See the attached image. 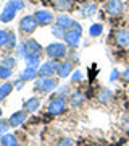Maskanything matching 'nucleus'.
Returning <instances> with one entry per match:
<instances>
[{
    "mask_svg": "<svg viewBox=\"0 0 129 146\" xmlns=\"http://www.w3.org/2000/svg\"><path fill=\"white\" fill-rule=\"evenodd\" d=\"M24 8V2L23 0H8L7 5L3 7V10L0 13V21L2 23H10L16 16V11Z\"/></svg>",
    "mask_w": 129,
    "mask_h": 146,
    "instance_id": "obj_1",
    "label": "nucleus"
},
{
    "mask_svg": "<svg viewBox=\"0 0 129 146\" xmlns=\"http://www.w3.org/2000/svg\"><path fill=\"white\" fill-rule=\"evenodd\" d=\"M44 54H47L48 58L60 60V58H65L68 55V46L63 42H52L47 47H44Z\"/></svg>",
    "mask_w": 129,
    "mask_h": 146,
    "instance_id": "obj_2",
    "label": "nucleus"
},
{
    "mask_svg": "<svg viewBox=\"0 0 129 146\" xmlns=\"http://www.w3.org/2000/svg\"><path fill=\"white\" fill-rule=\"evenodd\" d=\"M81 34H83V28H81V25H79V23H76V25H74V28L66 29V31H65V36H63L65 44H66L68 47H71V49L79 47V44H81Z\"/></svg>",
    "mask_w": 129,
    "mask_h": 146,
    "instance_id": "obj_3",
    "label": "nucleus"
},
{
    "mask_svg": "<svg viewBox=\"0 0 129 146\" xmlns=\"http://www.w3.org/2000/svg\"><path fill=\"white\" fill-rule=\"evenodd\" d=\"M58 86V80L50 76V78H39L36 80L34 83V91L36 93H41V94H45V93H50Z\"/></svg>",
    "mask_w": 129,
    "mask_h": 146,
    "instance_id": "obj_4",
    "label": "nucleus"
},
{
    "mask_svg": "<svg viewBox=\"0 0 129 146\" xmlns=\"http://www.w3.org/2000/svg\"><path fill=\"white\" fill-rule=\"evenodd\" d=\"M23 44H24V58L42 57V54H44V47H42L36 39H26Z\"/></svg>",
    "mask_w": 129,
    "mask_h": 146,
    "instance_id": "obj_5",
    "label": "nucleus"
},
{
    "mask_svg": "<svg viewBox=\"0 0 129 146\" xmlns=\"http://www.w3.org/2000/svg\"><path fill=\"white\" fill-rule=\"evenodd\" d=\"M66 99L62 98V96H55L52 98L50 102H48V112L52 115H62L65 110H66Z\"/></svg>",
    "mask_w": 129,
    "mask_h": 146,
    "instance_id": "obj_6",
    "label": "nucleus"
},
{
    "mask_svg": "<svg viewBox=\"0 0 129 146\" xmlns=\"http://www.w3.org/2000/svg\"><path fill=\"white\" fill-rule=\"evenodd\" d=\"M57 67H58V62L53 60V58L41 63V67H39V78H50V76H53L57 73Z\"/></svg>",
    "mask_w": 129,
    "mask_h": 146,
    "instance_id": "obj_7",
    "label": "nucleus"
},
{
    "mask_svg": "<svg viewBox=\"0 0 129 146\" xmlns=\"http://www.w3.org/2000/svg\"><path fill=\"white\" fill-rule=\"evenodd\" d=\"M37 21L36 18H34V15H26L21 18L20 21V31L23 33V34H31V33H34L37 29Z\"/></svg>",
    "mask_w": 129,
    "mask_h": 146,
    "instance_id": "obj_8",
    "label": "nucleus"
},
{
    "mask_svg": "<svg viewBox=\"0 0 129 146\" xmlns=\"http://www.w3.org/2000/svg\"><path fill=\"white\" fill-rule=\"evenodd\" d=\"M34 18H36L39 26H48V25H52L53 20H55L53 13L48 11V10H37L36 13H34Z\"/></svg>",
    "mask_w": 129,
    "mask_h": 146,
    "instance_id": "obj_9",
    "label": "nucleus"
},
{
    "mask_svg": "<svg viewBox=\"0 0 129 146\" xmlns=\"http://www.w3.org/2000/svg\"><path fill=\"white\" fill-rule=\"evenodd\" d=\"M103 8L110 16H119L123 13V2L121 0H107Z\"/></svg>",
    "mask_w": 129,
    "mask_h": 146,
    "instance_id": "obj_10",
    "label": "nucleus"
},
{
    "mask_svg": "<svg viewBox=\"0 0 129 146\" xmlns=\"http://www.w3.org/2000/svg\"><path fill=\"white\" fill-rule=\"evenodd\" d=\"M71 73H73V62L71 60H62V62H58L57 75L60 78H68Z\"/></svg>",
    "mask_w": 129,
    "mask_h": 146,
    "instance_id": "obj_11",
    "label": "nucleus"
},
{
    "mask_svg": "<svg viewBox=\"0 0 129 146\" xmlns=\"http://www.w3.org/2000/svg\"><path fill=\"white\" fill-rule=\"evenodd\" d=\"M28 112H26L24 109L23 110H18V112H13V114L10 115V119H8V123H10V127H13V128H16V127L23 125L26 122V117H28Z\"/></svg>",
    "mask_w": 129,
    "mask_h": 146,
    "instance_id": "obj_12",
    "label": "nucleus"
},
{
    "mask_svg": "<svg viewBox=\"0 0 129 146\" xmlns=\"http://www.w3.org/2000/svg\"><path fill=\"white\" fill-rule=\"evenodd\" d=\"M55 23H57L58 26H62L65 31H66V29H71V28H74V25H76V21L73 20L71 16H68L66 13H60V15H57Z\"/></svg>",
    "mask_w": 129,
    "mask_h": 146,
    "instance_id": "obj_13",
    "label": "nucleus"
},
{
    "mask_svg": "<svg viewBox=\"0 0 129 146\" xmlns=\"http://www.w3.org/2000/svg\"><path fill=\"white\" fill-rule=\"evenodd\" d=\"M115 41L121 47H129V29H118L115 33Z\"/></svg>",
    "mask_w": 129,
    "mask_h": 146,
    "instance_id": "obj_14",
    "label": "nucleus"
},
{
    "mask_svg": "<svg viewBox=\"0 0 129 146\" xmlns=\"http://www.w3.org/2000/svg\"><path fill=\"white\" fill-rule=\"evenodd\" d=\"M95 11H97V5L95 3H90V2H87V3H84L81 8H79V13H81V16L83 18H90V16L95 15Z\"/></svg>",
    "mask_w": 129,
    "mask_h": 146,
    "instance_id": "obj_15",
    "label": "nucleus"
},
{
    "mask_svg": "<svg viewBox=\"0 0 129 146\" xmlns=\"http://www.w3.org/2000/svg\"><path fill=\"white\" fill-rule=\"evenodd\" d=\"M37 76H39V70L34 67H26L24 70H23V73H21L20 78L23 80V81H31V80H36Z\"/></svg>",
    "mask_w": 129,
    "mask_h": 146,
    "instance_id": "obj_16",
    "label": "nucleus"
},
{
    "mask_svg": "<svg viewBox=\"0 0 129 146\" xmlns=\"http://www.w3.org/2000/svg\"><path fill=\"white\" fill-rule=\"evenodd\" d=\"M39 106H41V101H39V98L32 96V98H29V99H26L24 107H23V109H24L26 112H36V110L39 109Z\"/></svg>",
    "mask_w": 129,
    "mask_h": 146,
    "instance_id": "obj_17",
    "label": "nucleus"
},
{
    "mask_svg": "<svg viewBox=\"0 0 129 146\" xmlns=\"http://www.w3.org/2000/svg\"><path fill=\"white\" fill-rule=\"evenodd\" d=\"M98 102H102V104H108V102H111V99H113V93H111V89L108 88H103L98 91Z\"/></svg>",
    "mask_w": 129,
    "mask_h": 146,
    "instance_id": "obj_18",
    "label": "nucleus"
},
{
    "mask_svg": "<svg viewBox=\"0 0 129 146\" xmlns=\"http://www.w3.org/2000/svg\"><path fill=\"white\" fill-rule=\"evenodd\" d=\"M13 89H15V84H11L10 81H3V83L0 84V101H3L5 98H8Z\"/></svg>",
    "mask_w": 129,
    "mask_h": 146,
    "instance_id": "obj_19",
    "label": "nucleus"
},
{
    "mask_svg": "<svg viewBox=\"0 0 129 146\" xmlns=\"http://www.w3.org/2000/svg\"><path fill=\"white\" fill-rule=\"evenodd\" d=\"M84 102V94L81 91H74V93L69 94V104L73 107H77V106H81Z\"/></svg>",
    "mask_w": 129,
    "mask_h": 146,
    "instance_id": "obj_20",
    "label": "nucleus"
},
{
    "mask_svg": "<svg viewBox=\"0 0 129 146\" xmlns=\"http://www.w3.org/2000/svg\"><path fill=\"white\" fill-rule=\"evenodd\" d=\"M0 143H2V146H18V138L11 133H5V135H2Z\"/></svg>",
    "mask_w": 129,
    "mask_h": 146,
    "instance_id": "obj_21",
    "label": "nucleus"
},
{
    "mask_svg": "<svg viewBox=\"0 0 129 146\" xmlns=\"http://www.w3.org/2000/svg\"><path fill=\"white\" fill-rule=\"evenodd\" d=\"M53 5L57 7L58 10L68 11L73 7V0H53Z\"/></svg>",
    "mask_w": 129,
    "mask_h": 146,
    "instance_id": "obj_22",
    "label": "nucleus"
},
{
    "mask_svg": "<svg viewBox=\"0 0 129 146\" xmlns=\"http://www.w3.org/2000/svg\"><path fill=\"white\" fill-rule=\"evenodd\" d=\"M102 33H103V26L100 23H94L92 26L89 28V36H92V37L102 36Z\"/></svg>",
    "mask_w": 129,
    "mask_h": 146,
    "instance_id": "obj_23",
    "label": "nucleus"
},
{
    "mask_svg": "<svg viewBox=\"0 0 129 146\" xmlns=\"http://www.w3.org/2000/svg\"><path fill=\"white\" fill-rule=\"evenodd\" d=\"M11 75H13V70L11 68L5 67V65H0V78L7 81L8 78H11Z\"/></svg>",
    "mask_w": 129,
    "mask_h": 146,
    "instance_id": "obj_24",
    "label": "nucleus"
},
{
    "mask_svg": "<svg viewBox=\"0 0 129 146\" xmlns=\"http://www.w3.org/2000/svg\"><path fill=\"white\" fill-rule=\"evenodd\" d=\"M0 65H5V67H8V68H11V70H13V68L16 67V58L13 57V55H7V57L2 60V63H0Z\"/></svg>",
    "mask_w": 129,
    "mask_h": 146,
    "instance_id": "obj_25",
    "label": "nucleus"
},
{
    "mask_svg": "<svg viewBox=\"0 0 129 146\" xmlns=\"http://www.w3.org/2000/svg\"><path fill=\"white\" fill-rule=\"evenodd\" d=\"M52 34L57 37V39H63V36H65V29H63L62 26H58L57 23L52 26Z\"/></svg>",
    "mask_w": 129,
    "mask_h": 146,
    "instance_id": "obj_26",
    "label": "nucleus"
},
{
    "mask_svg": "<svg viewBox=\"0 0 129 146\" xmlns=\"http://www.w3.org/2000/svg\"><path fill=\"white\" fill-rule=\"evenodd\" d=\"M10 39V31L7 29H0V47H5L7 42Z\"/></svg>",
    "mask_w": 129,
    "mask_h": 146,
    "instance_id": "obj_27",
    "label": "nucleus"
},
{
    "mask_svg": "<svg viewBox=\"0 0 129 146\" xmlns=\"http://www.w3.org/2000/svg\"><path fill=\"white\" fill-rule=\"evenodd\" d=\"M24 60H26V67L37 68L41 65V57H29V58H24Z\"/></svg>",
    "mask_w": 129,
    "mask_h": 146,
    "instance_id": "obj_28",
    "label": "nucleus"
},
{
    "mask_svg": "<svg viewBox=\"0 0 129 146\" xmlns=\"http://www.w3.org/2000/svg\"><path fill=\"white\" fill-rule=\"evenodd\" d=\"M16 47V36H15V33L10 31V39H8V42H7V46L5 49H8V50H13Z\"/></svg>",
    "mask_w": 129,
    "mask_h": 146,
    "instance_id": "obj_29",
    "label": "nucleus"
},
{
    "mask_svg": "<svg viewBox=\"0 0 129 146\" xmlns=\"http://www.w3.org/2000/svg\"><path fill=\"white\" fill-rule=\"evenodd\" d=\"M69 86L68 84H63V86H60L58 88V93H57V96H62V98H66V96H69Z\"/></svg>",
    "mask_w": 129,
    "mask_h": 146,
    "instance_id": "obj_30",
    "label": "nucleus"
},
{
    "mask_svg": "<svg viewBox=\"0 0 129 146\" xmlns=\"http://www.w3.org/2000/svg\"><path fill=\"white\" fill-rule=\"evenodd\" d=\"M8 128H10V123H8V120L0 119V135H5Z\"/></svg>",
    "mask_w": 129,
    "mask_h": 146,
    "instance_id": "obj_31",
    "label": "nucleus"
},
{
    "mask_svg": "<svg viewBox=\"0 0 129 146\" xmlns=\"http://www.w3.org/2000/svg\"><path fill=\"white\" fill-rule=\"evenodd\" d=\"M83 80V73L79 72V70H74V72L71 73V81L73 83H79Z\"/></svg>",
    "mask_w": 129,
    "mask_h": 146,
    "instance_id": "obj_32",
    "label": "nucleus"
},
{
    "mask_svg": "<svg viewBox=\"0 0 129 146\" xmlns=\"http://www.w3.org/2000/svg\"><path fill=\"white\" fill-rule=\"evenodd\" d=\"M119 78V72L118 70H111V73H110V81H115V80Z\"/></svg>",
    "mask_w": 129,
    "mask_h": 146,
    "instance_id": "obj_33",
    "label": "nucleus"
},
{
    "mask_svg": "<svg viewBox=\"0 0 129 146\" xmlns=\"http://www.w3.org/2000/svg\"><path fill=\"white\" fill-rule=\"evenodd\" d=\"M18 57H24V44L18 46Z\"/></svg>",
    "mask_w": 129,
    "mask_h": 146,
    "instance_id": "obj_34",
    "label": "nucleus"
},
{
    "mask_svg": "<svg viewBox=\"0 0 129 146\" xmlns=\"http://www.w3.org/2000/svg\"><path fill=\"white\" fill-rule=\"evenodd\" d=\"M121 76L124 78V81H128V83H129V68H126V70L121 73Z\"/></svg>",
    "mask_w": 129,
    "mask_h": 146,
    "instance_id": "obj_35",
    "label": "nucleus"
},
{
    "mask_svg": "<svg viewBox=\"0 0 129 146\" xmlns=\"http://www.w3.org/2000/svg\"><path fill=\"white\" fill-rule=\"evenodd\" d=\"M23 83H24V81H23V80H18V81H15V83H13V84H15V88L16 89H21V88H23Z\"/></svg>",
    "mask_w": 129,
    "mask_h": 146,
    "instance_id": "obj_36",
    "label": "nucleus"
},
{
    "mask_svg": "<svg viewBox=\"0 0 129 146\" xmlns=\"http://www.w3.org/2000/svg\"><path fill=\"white\" fill-rule=\"evenodd\" d=\"M62 146H71V141L66 138V140H63V141H62Z\"/></svg>",
    "mask_w": 129,
    "mask_h": 146,
    "instance_id": "obj_37",
    "label": "nucleus"
},
{
    "mask_svg": "<svg viewBox=\"0 0 129 146\" xmlns=\"http://www.w3.org/2000/svg\"><path fill=\"white\" fill-rule=\"evenodd\" d=\"M2 115H3V110H2V107H0V119H2Z\"/></svg>",
    "mask_w": 129,
    "mask_h": 146,
    "instance_id": "obj_38",
    "label": "nucleus"
},
{
    "mask_svg": "<svg viewBox=\"0 0 129 146\" xmlns=\"http://www.w3.org/2000/svg\"><path fill=\"white\" fill-rule=\"evenodd\" d=\"M0 141H2V135H0Z\"/></svg>",
    "mask_w": 129,
    "mask_h": 146,
    "instance_id": "obj_39",
    "label": "nucleus"
},
{
    "mask_svg": "<svg viewBox=\"0 0 129 146\" xmlns=\"http://www.w3.org/2000/svg\"><path fill=\"white\" fill-rule=\"evenodd\" d=\"M0 81H2V78H0ZM0 84H2V83H0Z\"/></svg>",
    "mask_w": 129,
    "mask_h": 146,
    "instance_id": "obj_40",
    "label": "nucleus"
}]
</instances>
